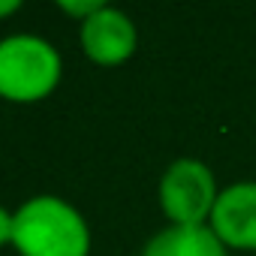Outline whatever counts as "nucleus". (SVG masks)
<instances>
[{
  "instance_id": "1",
  "label": "nucleus",
  "mask_w": 256,
  "mask_h": 256,
  "mask_svg": "<svg viewBox=\"0 0 256 256\" xmlns=\"http://www.w3.org/2000/svg\"><path fill=\"white\" fill-rule=\"evenodd\" d=\"M12 244L22 256H88L90 232L70 202L36 196L18 208Z\"/></svg>"
},
{
  "instance_id": "2",
  "label": "nucleus",
  "mask_w": 256,
  "mask_h": 256,
  "mask_svg": "<svg viewBox=\"0 0 256 256\" xmlns=\"http://www.w3.org/2000/svg\"><path fill=\"white\" fill-rule=\"evenodd\" d=\"M60 82V54L52 42L18 34L0 42V96L34 102L48 96Z\"/></svg>"
},
{
  "instance_id": "3",
  "label": "nucleus",
  "mask_w": 256,
  "mask_h": 256,
  "mask_svg": "<svg viewBox=\"0 0 256 256\" xmlns=\"http://www.w3.org/2000/svg\"><path fill=\"white\" fill-rule=\"evenodd\" d=\"M214 172L193 157L175 160L160 178V208L172 226H205L217 205Z\"/></svg>"
},
{
  "instance_id": "4",
  "label": "nucleus",
  "mask_w": 256,
  "mask_h": 256,
  "mask_svg": "<svg viewBox=\"0 0 256 256\" xmlns=\"http://www.w3.org/2000/svg\"><path fill=\"white\" fill-rule=\"evenodd\" d=\"M208 226L226 250H256V181L223 187Z\"/></svg>"
},
{
  "instance_id": "5",
  "label": "nucleus",
  "mask_w": 256,
  "mask_h": 256,
  "mask_svg": "<svg viewBox=\"0 0 256 256\" xmlns=\"http://www.w3.org/2000/svg\"><path fill=\"white\" fill-rule=\"evenodd\" d=\"M136 42H139L136 24L130 22V16H124L114 6H102L88 22H82V48L94 64L118 66L130 60Z\"/></svg>"
},
{
  "instance_id": "6",
  "label": "nucleus",
  "mask_w": 256,
  "mask_h": 256,
  "mask_svg": "<svg viewBox=\"0 0 256 256\" xmlns=\"http://www.w3.org/2000/svg\"><path fill=\"white\" fill-rule=\"evenodd\" d=\"M142 256H229V250L205 223V226H169L157 232L145 244Z\"/></svg>"
},
{
  "instance_id": "7",
  "label": "nucleus",
  "mask_w": 256,
  "mask_h": 256,
  "mask_svg": "<svg viewBox=\"0 0 256 256\" xmlns=\"http://www.w3.org/2000/svg\"><path fill=\"white\" fill-rule=\"evenodd\" d=\"M64 12H70V16H78L82 22H88L94 12H100L106 4H102V0H60V4H58Z\"/></svg>"
},
{
  "instance_id": "8",
  "label": "nucleus",
  "mask_w": 256,
  "mask_h": 256,
  "mask_svg": "<svg viewBox=\"0 0 256 256\" xmlns=\"http://www.w3.org/2000/svg\"><path fill=\"white\" fill-rule=\"evenodd\" d=\"M12 232H16V217L6 208H0V244H10Z\"/></svg>"
},
{
  "instance_id": "9",
  "label": "nucleus",
  "mask_w": 256,
  "mask_h": 256,
  "mask_svg": "<svg viewBox=\"0 0 256 256\" xmlns=\"http://www.w3.org/2000/svg\"><path fill=\"white\" fill-rule=\"evenodd\" d=\"M22 4H18V0H0V18H4V16H10V12H16Z\"/></svg>"
}]
</instances>
